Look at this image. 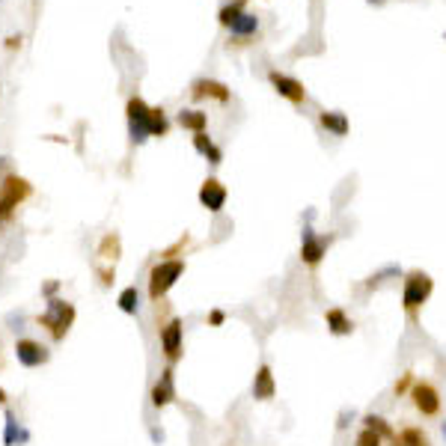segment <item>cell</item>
<instances>
[{
	"instance_id": "1",
	"label": "cell",
	"mask_w": 446,
	"mask_h": 446,
	"mask_svg": "<svg viewBox=\"0 0 446 446\" xmlns=\"http://www.w3.org/2000/svg\"><path fill=\"white\" fill-rule=\"evenodd\" d=\"M431 292H435V280H431L426 271L413 268L405 274V280H401V310L408 312V319L416 322V315H420V310L428 304Z\"/></svg>"
},
{
	"instance_id": "2",
	"label": "cell",
	"mask_w": 446,
	"mask_h": 446,
	"mask_svg": "<svg viewBox=\"0 0 446 446\" xmlns=\"http://www.w3.org/2000/svg\"><path fill=\"white\" fill-rule=\"evenodd\" d=\"M184 268H188L184 259H161L158 265H152V271H149V300H155V304L164 300L167 292L184 274Z\"/></svg>"
},
{
	"instance_id": "3",
	"label": "cell",
	"mask_w": 446,
	"mask_h": 446,
	"mask_svg": "<svg viewBox=\"0 0 446 446\" xmlns=\"http://www.w3.org/2000/svg\"><path fill=\"white\" fill-rule=\"evenodd\" d=\"M36 322L48 330L54 342H60V339H66V334L71 330V324H75V307H71L69 300L51 298V300H48V310L42 312Z\"/></svg>"
},
{
	"instance_id": "4",
	"label": "cell",
	"mask_w": 446,
	"mask_h": 446,
	"mask_svg": "<svg viewBox=\"0 0 446 446\" xmlns=\"http://www.w3.org/2000/svg\"><path fill=\"white\" fill-rule=\"evenodd\" d=\"M33 194V184L21 179V176H4V182H0V223L12 218V211H16L27 196Z\"/></svg>"
},
{
	"instance_id": "5",
	"label": "cell",
	"mask_w": 446,
	"mask_h": 446,
	"mask_svg": "<svg viewBox=\"0 0 446 446\" xmlns=\"http://www.w3.org/2000/svg\"><path fill=\"white\" fill-rule=\"evenodd\" d=\"M408 399H411V405H413V411L420 413V416H438L440 413V408H443V399H440V390L431 381H413V387H411V393H408Z\"/></svg>"
},
{
	"instance_id": "6",
	"label": "cell",
	"mask_w": 446,
	"mask_h": 446,
	"mask_svg": "<svg viewBox=\"0 0 446 446\" xmlns=\"http://www.w3.org/2000/svg\"><path fill=\"white\" fill-rule=\"evenodd\" d=\"M158 339H161V351H164L167 366H176L182 360V351H184V324H182V319H170L167 324H161Z\"/></svg>"
},
{
	"instance_id": "7",
	"label": "cell",
	"mask_w": 446,
	"mask_h": 446,
	"mask_svg": "<svg viewBox=\"0 0 446 446\" xmlns=\"http://www.w3.org/2000/svg\"><path fill=\"white\" fill-rule=\"evenodd\" d=\"M149 113L152 107L143 102L140 95H131L125 105V117H128V131H131V143H146L149 140Z\"/></svg>"
},
{
	"instance_id": "8",
	"label": "cell",
	"mask_w": 446,
	"mask_h": 446,
	"mask_svg": "<svg viewBox=\"0 0 446 446\" xmlns=\"http://www.w3.org/2000/svg\"><path fill=\"white\" fill-rule=\"evenodd\" d=\"M330 244H334V235H319L312 226H304V233H300V262L307 268H319Z\"/></svg>"
},
{
	"instance_id": "9",
	"label": "cell",
	"mask_w": 446,
	"mask_h": 446,
	"mask_svg": "<svg viewBox=\"0 0 446 446\" xmlns=\"http://www.w3.org/2000/svg\"><path fill=\"white\" fill-rule=\"evenodd\" d=\"M268 83L274 86V93L280 95V98H286L289 105H295V107H300V105H307V86L300 83L298 78H292V75H286V71H277V69H271L268 71Z\"/></svg>"
},
{
	"instance_id": "10",
	"label": "cell",
	"mask_w": 446,
	"mask_h": 446,
	"mask_svg": "<svg viewBox=\"0 0 446 446\" xmlns=\"http://www.w3.org/2000/svg\"><path fill=\"white\" fill-rule=\"evenodd\" d=\"M191 98L194 102H203V98H214V102L226 105L233 93H229V86L223 81H211V78H199L191 83Z\"/></svg>"
},
{
	"instance_id": "11",
	"label": "cell",
	"mask_w": 446,
	"mask_h": 446,
	"mask_svg": "<svg viewBox=\"0 0 446 446\" xmlns=\"http://www.w3.org/2000/svg\"><path fill=\"white\" fill-rule=\"evenodd\" d=\"M16 357H18L21 366L36 369V366H45L51 354H48L45 345L36 342V339H18V342H16Z\"/></svg>"
},
{
	"instance_id": "12",
	"label": "cell",
	"mask_w": 446,
	"mask_h": 446,
	"mask_svg": "<svg viewBox=\"0 0 446 446\" xmlns=\"http://www.w3.org/2000/svg\"><path fill=\"white\" fill-rule=\"evenodd\" d=\"M226 196H229V194H226V188L221 184V179H206L203 184H199V206L209 209L211 214L223 211Z\"/></svg>"
},
{
	"instance_id": "13",
	"label": "cell",
	"mask_w": 446,
	"mask_h": 446,
	"mask_svg": "<svg viewBox=\"0 0 446 446\" xmlns=\"http://www.w3.org/2000/svg\"><path fill=\"white\" fill-rule=\"evenodd\" d=\"M149 399H152V408H158V411L176 401V381H172V366H167V369L161 372V378L155 381Z\"/></svg>"
},
{
	"instance_id": "14",
	"label": "cell",
	"mask_w": 446,
	"mask_h": 446,
	"mask_svg": "<svg viewBox=\"0 0 446 446\" xmlns=\"http://www.w3.org/2000/svg\"><path fill=\"white\" fill-rule=\"evenodd\" d=\"M277 396V378H274V369H271L268 363H262L256 369L253 375V399L256 401H271Z\"/></svg>"
},
{
	"instance_id": "15",
	"label": "cell",
	"mask_w": 446,
	"mask_h": 446,
	"mask_svg": "<svg viewBox=\"0 0 446 446\" xmlns=\"http://www.w3.org/2000/svg\"><path fill=\"white\" fill-rule=\"evenodd\" d=\"M324 324H327V334H334V336H351L357 324L348 312H345L342 307H330L324 310Z\"/></svg>"
},
{
	"instance_id": "16",
	"label": "cell",
	"mask_w": 446,
	"mask_h": 446,
	"mask_svg": "<svg viewBox=\"0 0 446 446\" xmlns=\"http://www.w3.org/2000/svg\"><path fill=\"white\" fill-rule=\"evenodd\" d=\"M319 125L324 128L327 134H334V137H345L348 134V117H345L342 110H322L319 113Z\"/></svg>"
},
{
	"instance_id": "17",
	"label": "cell",
	"mask_w": 446,
	"mask_h": 446,
	"mask_svg": "<svg viewBox=\"0 0 446 446\" xmlns=\"http://www.w3.org/2000/svg\"><path fill=\"white\" fill-rule=\"evenodd\" d=\"M387 446H431V438L420 426H405L399 428V435L393 440H387Z\"/></svg>"
},
{
	"instance_id": "18",
	"label": "cell",
	"mask_w": 446,
	"mask_h": 446,
	"mask_svg": "<svg viewBox=\"0 0 446 446\" xmlns=\"http://www.w3.org/2000/svg\"><path fill=\"white\" fill-rule=\"evenodd\" d=\"M176 122L182 125V128H188V131H194V134H199V131H206L209 128V113L206 110H179L176 113Z\"/></svg>"
},
{
	"instance_id": "19",
	"label": "cell",
	"mask_w": 446,
	"mask_h": 446,
	"mask_svg": "<svg viewBox=\"0 0 446 446\" xmlns=\"http://www.w3.org/2000/svg\"><path fill=\"white\" fill-rule=\"evenodd\" d=\"M229 33H233V39H250L259 33V16H253V12H241L238 21L229 27Z\"/></svg>"
},
{
	"instance_id": "20",
	"label": "cell",
	"mask_w": 446,
	"mask_h": 446,
	"mask_svg": "<svg viewBox=\"0 0 446 446\" xmlns=\"http://www.w3.org/2000/svg\"><path fill=\"white\" fill-rule=\"evenodd\" d=\"M98 256H102L105 262H110V265L119 262V256H122V241H119L117 233H107V235L102 238V244H98Z\"/></svg>"
},
{
	"instance_id": "21",
	"label": "cell",
	"mask_w": 446,
	"mask_h": 446,
	"mask_svg": "<svg viewBox=\"0 0 446 446\" xmlns=\"http://www.w3.org/2000/svg\"><path fill=\"white\" fill-rule=\"evenodd\" d=\"M363 428H369V431H375V435H381L384 440H393L396 438V428L384 420L381 413H363Z\"/></svg>"
},
{
	"instance_id": "22",
	"label": "cell",
	"mask_w": 446,
	"mask_h": 446,
	"mask_svg": "<svg viewBox=\"0 0 446 446\" xmlns=\"http://www.w3.org/2000/svg\"><path fill=\"white\" fill-rule=\"evenodd\" d=\"M244 6H247V0H229L226 6H221V12H218V21H221V27H233V24L238 21V16H241V12H247Z\"/></svg>"
},
{
	"instance_id": "23",
	"label": "cell",
	"mask_w": 446,
	"mask_h": 446,
	"mask_svg": "<svg viewBox=\"0 0 446 446\" xmlns=\"http://www.w3.org/2000/svg\"><path fill=\"white\" fill-rule=\"evenodd\" d=\"M119 310L125 312V315H137V310H140V292H137V286H125V289L119 292Z\"/></svg>"
},
{
	"instance_id": "24",
	"label": "cell",
	"mask_w": 446,
	"mask_h": 446,
	"mask_svg": "<svg viewBox=\"0 0 446 446\" xmlns=\"http://www.w3.org/2000/svg\"><path fill=\"white\" fill-rule=\"evenodd\" d=\"M167 131H170L167 113L161 107H152V113H149V137H167Z\"/></svg>"
},
{
	"instance_id": "25",
	"label": "cell",
	"mask_w": 446,
	"mask_h": 446,
	"mask_svg": "<svg viewBox=\"0 0 446 446\" xmlns=\"http://www.w3.org/2000/svg\"><path fill=\"white\" fill-rule=\"evenodd\" d=\"M387 440L381 435H375V431H369V428H360L357 431V438H354V446H384Z\"/></svg>"
},
{
	"instance_id": "26",
	"label": "cell",
	"mask_w": 446,
	"mask_h": 446,
	"mask_svg": "<svg viewBox=\"0 0 446 446\" xmlns=\"http://www.w3.org/2000/svg\"><path fill=\"white\" fill-rule=\"evenodd\" d=\"M413 372H405V375H399L396 378V384H393V396L396 399H401V396H408L411 393V387H413Z\"/></svg>"
},
{
	"instance_id": "27",
	"label": "cell",
	"mask_w": 446,
	"mask_h": 446,
	"mask_svg": "<svg viewBox=\"0 0 446 446\" xmlns=\"http://www.w3.org/2000/svg\"><path fill=\"white\" fill-rule=\"evenodd\" d=\"M211 146H214V140H211V137H209L206 131H199V134H194V149H196L199 155H206V152H209Z\"/></svg>"
},
{
	"instance_id": "28",
	"label": "cell",
	"mask_w": 446,
	"mask_h": 446,
	"mask_svg": "<svg viewBox=\"0 0 446 446\" xmlns=\"http://www.w3.org/2000/svg\"><path fill=\"white\" fill-rule=\"evenodd\" d=\"M188 241H191V235H182L176 244H172V247H167V250L161 253V259H176V253H182L184 247H188Z\"/></svg>"
},
{
	"instance_id": "29",
	"label": "cell",
	"mask_w": 446,
	"mask_h": 446,
	"mask_svg": "<svg viewBox=\"0 0 446 446\" xmlns=\"http://www.w3.org/2000/svg\"><path fill=\"white\" fill-rule=\"evenodd\" d=\"M98 271V277H102V286H110L113 277H117V265H110V268H95Z\"/></svg>"
},
{
	"instance_id": "30",
	"label": "cell",
	"mask_w": 446,
	"mask_h": 446,
	"mask_svg": "<svg viewBox=\"0 0 446 446\" xmlns=\"http://www.w3.org/2000/svg\"><path fill=\"white\" fill-rule=\"evenodd\" d=\"M206 322H209L211 327H221V324L226 322V312H223V310H211V312H209V319H206Z\"/></svg>"
},
{
	"instance_id": "31",
	"label": "cell",
	"mask_w": 446,
	"mask_h": 446,
	"mask_svg": "<svg viewBox=\"0 0 446 446\" xmlns=\"http://www.w3.org/2000/svg\"><path fill=\"white\" fill-rule=\"evenodd\" d=\"M206 158H209V164H214V167H218V164H223V152H221L218 146H211V149L206 152Z\"/></svg>"
},
{
	"instance_id": "32",
	"label": "cell",
	"mask_w": 446,
	"mask_h": 446,
	"mask_svg": "<svg viewBox=\"0 0 446 446\" xmlns=\"http://www.w3.org/2000/svg\"><path fill=\"white\" fill-rule=\"evenodd\" d=\"M21 45V36H9L6 39V48H18Z\"/></svg>"
},
{
	"instance_id": "33",
	"label": "cell",
	"mask_w": 446,
	"mask_h": 446,
	"mask_svg": "<svg viewBox=\"0 0 446 446\" xmlns=\"http://www.w3.org/2000/svg\"><path fill=\"white\" fill-rule=\"evenodd\" d=\"M6 401H9V396H6L4 387H0V405H6Z\"/></svg>"
},
{
	"instance_id": "34",
	"label": "cell",
	"mask_w": 446,
	"mask_h": 446,
	"mask_svg": "<svg viewBox=\"0 0 446 446\" xmlns=\"http://www.w3.org/2000/svg\"><path fill=\"white\" fill-rule=\"evenodd\" d=\"M366 4H369V6H384L387 0H366Z\"/></svg>"
},
{
	"instance_id": "35",
	"label": "cell",
	"mask_w": 446,
	"mask_h": 446,
	"mask_svg": "<svg viewBox=\"0 0 446 446\" xmlns=\"http://www.w3.org/2000/svg\"><path fill=\"white\" fill-rule=\"evenodd\" d=\"M0 170H6V158H0Z\"/></svg>"
},
{
	"instance_id": "36",
	"label": "cell",
	"mask_w": 446,
	"mask_h": 446,
	"mask_svg": "<svg viewBox=\"0 0 446 446\" xmlns=\"http://www.w3.org/2000/svg\"><path fill=\"white\" fill-rule=\"evenodd\" d=\"M443 435H446V423H443Z\"/></svg>"
},
{
	"instance_id": "37",
	"label": "cell",
	"mask_w": 446,
	"mask_h": 446,
	"mask_svg": "<svg viewBox=\"0 0 446 446\" xmlns=\"http://www.w3.org/2000/svg\"><path fill=\"white\" fill-rule=\"evenodd\" d=\"M443 39H446V33H443Z\"/></svg>"
}]
</instances>
